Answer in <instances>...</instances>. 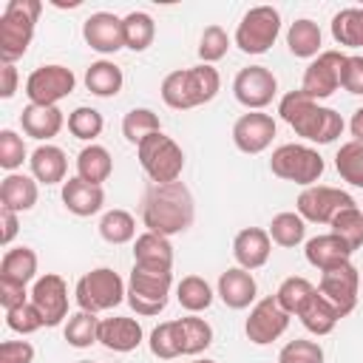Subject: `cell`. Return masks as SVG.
I'll return each mask as SVG.
<instances>
[{"label": "cell", "instance_id": "35", "mask_svg": "<svg viewBox=\"0 0 363 363\" xmlns=\"http://www.w3.org/2000/svg\"><path fill=\"white\" fill-rule=\"evenodd\" d=\"M176 323H179V337H182V354L196 357L213 346V326L204 318L187 315V318H176Z\"/></svg>", "mask_w": 363, "mask_h": 363}, {"label": "cell", "instance_id": "40", "mask_svg": "<svg viewBox=\"0 0 363 363\" xmlns=\"http://www.w3.org/2000/svg\"><path fill=\"white\" fill-rule=\"evenodd\" d=\"M162 130V119L156 111L150 108H130L125 116H122V136L130 142V145H142L147 136L159 133Z\"/></svg>", "mask_w": 363, "mask_h": 363}, {"label": "cell", "instance_id": "55", "mask_svg": "<svg viewBox=\"0 0 363 363\" xmlns=\"http://www.w3.org/2000/svg\"><path fill=\"white\" fill-rule=\"evenodd\" d=\"M349 130H352V142H363V108H357L349 119Z\"/></svg>", "mask_w": 363, "mask_h": 363}, {"label": "cell", "instance_id": "10", "mask_svg": "<svg viewBox=\"0 0 363 363\" xmlns=\"http://www.w3.org/2000/svg\"><path fill=\"white\" fill-rule=\"evenodd\" d=\"M77 77L68 65L48 62L28 74L26 79V96L31 105H60L68 94H74Z\"/></svg>", "mask_w": 363, "mask_h": 363}, {"label": "cell", "instance_id": "23", "mask_svg": "<svg viewBox=\"0 0 363 363\" xmlns=\"http://www.w3.org/2000/svg\"><path fill=\"white\" fill-rule=\"evenodd\" d=\"M303 255L315 269L326 272V269L349 264L352 261V247L343 238H337L335 233H320V235H315L303 244Z\"/></svg>", "mask_w": 363, "mask_h": 363}, {"label": "cell", "instance_id": "33", "mask_svg": "<svg viewBox=\"0 0 363 363\" xmlns=\"http://www.w3.org/2000/svg\"><path fill=\"white\" fill-rule=\"evenodd\" d=\"M213 298H216V292H213V286H210L201 275H184V278L176 284V301H179V306H182L184 312H190V315H199V312L210 309Z\"/></svg>", "mask_w": 363, "mask_h": 363}, {"label": "cell", "instance_id": "5", "mask_svg": "<svg viewBox=\"0 0 363 363\" xmlns=\"http://www.w3.org/2000/svg\"><path fill=\"white\" fill-rule=\"evenodd\" d=\"M173 289V269H147L136 267L128 275V303L139 318H153L164 312Z\"/></svg>", "mask_w": 363, "mask_h": 363}, {"label": "cell", "instance_id": "2", "mask_svg": "<svg viewBox=\"0 0 363 363\" xmlns=\"http://www.w3.org/2000/svg\"><path fill=\"white\" fill-rule=\"evenodd\" d=\"M278 116L306 142L312 145H332L346 122L343 116L335 111V108H326V105H318L315 99H309L301 88L298 91H289L281 96L278 102Z\"/></svg>", "mask_w": 363, "mask_h": 363}, {"label": "cell", "instance_id": "8", "mask_svg": "<svg viewBox=\"0 0 363 363\" xmlns=\"http://www.w3.org/2000/svg\"><path fill=\"white\" fill-rule=\"evenodd\" d=\"M139 164L145 170V176L150 179V184H167V182H179L182 170H184V150L179 147V142L167 133H153L147 136L139 147H136Z\"/></svg>", "mask_w": 363, "mask_h": 363}, {"label": "cell", "instance_id": "34", "mask_svg": "<svg viewBox=\"0 0 363 363\" xmlns=\"http://www.w3.org/2000/svg\"><path fill=\"white\" fill-rule=\"evenodd\" d=\"M318 292V286L309 281V278H303V275H289V278H284L281 281V286L275 289V301H278V306L286 312V315H295L298 318V312L309 303V298Z\"/></svg>", "mask_w": 363, "mask_h": 363}, {"label": "cell", "instance_id": "11", "mask_svg": "<svg viewBox=\"0 0 363 363\" xmlns=\"http://www.w3.org/2000/svg\"><path fill=\"white\" fill-rule=\"evenodd\" d=\"M346 207H354V199L346 190L329 187V184L303 187L295 201V213L312 224H332V218Z\"/></svg>", "mask_w": 363, "mask_h": 363}, {"label": "cell", "instance_id": "29", "mask_svg": "<svg viewBox=\"0 0 363 363\" xmlns=\"http://www.w3.org/2000/svg\"><path fill=\"white\" fill-rule=\"evenodd\" d=\"M320 45H323V34H320V26L309 17H298L295 23H289L286 28V48L292 57H301V60H315L320 54Z\"/></svg>", "mask_w": 363, "mask_h": 363}, {"label": "cell", "instance_id": "32", "mask_svg": "<svg viewBox=\"0 0 363 363\" xmlns=\"http://www.w3.org/2000/svg\"><path fill=\"white\" fill-rule=\"evenodd\" d=\"M111 173H113V159H111L108 147H102V145H85L77 153V176L79 179L102 187V182H108Z\"/></svg>", "mask_w": 363, "mask_h": 363}, {"label": "cell", "instance_id": "14", "mask_svg": "<svg viewBox=\"0 0 363 363\" xmlns=\"http://www.w3.org/2000/svg\"><path fill=\"white\" fill-rule=\"evenodd\" d=\"M278 94V79L267 65H247L233 79V96L247 111H264Z\"/></svg>", "mask_w": 363, "mask_h": 363}, {"label": "cell", "instance_id": "28", "mask_svg": "<svg viewBox=\"0 0 363 363\" xmlns=\"http://www.w3.org/2000/svg\"><path fill=\"white\" fill-rule=\"evenodd\" d=\"M37 252L31 247H9L0 261V281L14 286H28L37 281Z\"/></svg>", "mask_w": 363, "mask_h": 363}, {"label": "cell", "instance_id": "46", "mask_svg": "<svg viewBox=\"0 0 363 363\" xmlns=\"http://www.w3.org/2000/svg\"><path fill=\"white\" fill-rule=\"evenodd\" d=\"M26 159H31V156L26 150L23 136L17 130H11V128H3L0 130V167L9 170V173H17Z\"/></svg>", "mask_w": 363, "mask_h": 363}, {"label": "cell", "instance_id": "38", "mask_svg": "<svg viewBox=\"0 0 363 363\" xmlns=\"http://www.w3.org/2000/svg\"><path fill=\"white\" fill-rule=\"evenodd\" d=\"M99 235L102 241L119 247V244H128V241H136V218L133 213L122 210V207H113L108 213H102L99 218Z\"/></svg>", "mask_w": 363, "mask_h": 363}, {"label": "cell", "instance_id": "39", "mask_svg": "<svg viewBox=\"0 0 363 363\" xmlns=\"http://www.w3.org/2000/svg\"><path fill=\"white\" fill-rule=\"evenodd\" d=\"M267 233H269L272 244H278V247H284V250H292V247L303 244V238H306V221H303L298 213L284 210V213L272 216Z\"/></svg>", "mask_w": 363, "mask_h": 363}, {"label": "cell", "instance_id": "16", "mask_svg": "<svg viewBox=\"0 0 363 363\" xmlns=\"http://www.w3.org/2000/svg\"><path fill=\"white\" fill-rule=\"evenodd\" d=\"M31 303L40 309L43 323L60 326L68 320V284L57 272H45L31 284Z\"/></svg>", "mask_w": 363, "mask_h": 363}, {"label": "cell", "instance_id": "19", "mask_svg": "<svg viewBox=\"0 0 363 363\" xmlns=\"http://www.w3.org/2000/svg\"><path fill=\"white\" fill-rule=\"evenodd\" d=\"M272 255V238L261 227H244L233 238V258L241 269H261Z\"/></svg>", "mask_w": 363, "mask_h": 363}, {"label": "cell", "instance_id": "4", "mask_svg": "<svg viewBox=\"0 0 363 363\" xmlns=\"http://www.w3.org/2000/svg\"><path fill=\"white\" fill-rule=\"evenodd\" d=\"M43 14L40 0H9L0 14V62H17L26 57L37 20Z\"/></svg>", "mask_w": 363, "mask_h": 363}, {"label": "cell", "instance_id": "48", "mask_svg": "<svg viewBox=\"0 0 363 363\" xmlns=\"http://www.w3.org/2000/svg\"><path fill=\"white\" fill-rule=\"evenodd\" d=\"M6 326H9L11 332H17V335H34V332H40L45 323H43L40 309H37L31 301H26V303H20V306H14V309H6Z\"/></svg>", "mask_w": 363, "mask_h": 363}, {"label": "cell", "instance_id": "37", "mask_svg": "<svg viewBox=\"0 0 363 363\" xmlns=\"http://www.w3.org/2000/svg\"><path fill=\"white\" fill-rule=\"evenodd\" d=\"M122 34H125V48L130 51H147L156 40V23L147 11H130L122 17Z\"/></svg>", "mask_w": 363, "mask_h": 363}, {"label": "cell", "instance_id": "41", "mask_svg": "<svg viewBox=\"0 0 363 363\" xmlns=\"http://www.w3.org/2000/svg\"><path fill=\"white\" fill-rule=\"evenodd\" d=\"M332 40L346 48H363V9H340L332 17Z\"/></svg>", "mask_w": 363, "mask_h": 363}, {"label": "cell", "instance_id": "31", "mask_svg": "<svg viewBox=\"0 0 363 363\" xmlns=\"http://www.w3.org/2000/svg\"><path fill=\"white\" fill-rule=\"evenodd\" d=\"M298 320L303 323V329H306L309 335L323 337V335L335 332V326L340 323V315H337V309H335L320 292H315V295L309 298V303L298 312Z\"/></svg>", "mask_w": 363, "mask_h": 363}, {"label": "cell", "instance_id": "18", "mask_svg": "<svg viewBox=\"0 0 363 363\" xmlns=\"http://www.w3.org/2000/svg\"><path fill=\"white\" fill-rule=\"evenodd\" d=\"M82 40L91 51L96 54H116L125 48V34H122V17L111 11H94L82 23Z\"/></svg>", "mask_w": 363, "mask_h": 363}, {"label": "cell", "instance_id": "47", "mask_svg": "<svg viewBox=\"0 0 363 363\" xmlns=\"http://www.w3.org/2000/svg\"><path fill=\"white\" fill-rule=\"evenodd\" d=\"M227 51H230V34L221 26H216V23L207 26L201 31V37H199V57H201V62L213 65V62L224 60Z\"/></svg>", "mask_w": 363, "mask_h": 363}, {"label": "cell", "instance_id": "56", "mask_svg": "<svg viewBox=\"0 0 363 363\" xmlns=\"http://www.w3.org/2000/svg\"><path fill=\"white\" fill-rule=\"evenodd\" d=\"M190 363H216V360H210V357H196V360H190Z\"/></svg>", "mask_w": 363, "mask_h": 363}, {"label": "cell", "instance_id": "43", "mask_svg": "<svg viewBox=\"0 0 363 363\" xmlns=\"http://www.w3.org/2000/svg\"><path fill=\"white\" fill-rule=\"evenodd\" d=\"M147 349L153 357L159 360H176L182 357V337H179V323L176 320H164L159 323L150 337H147Z\"/></svg>", "mask_w": 363, "mask_h": 363}, {"label": "cell", "instance_id": "9", "mask_svg": "<svg viewBox=\"0 0 363 363\" xmlns=\"http://www.w3.org/2000/svg\"><path fill=\"white\" fill-rule=\"evenodd\" d=\"M281 34V11L275 6H252L235 26L233 43L244 54H267Z\"/></svg>", "mask_w": 363, "mask_h": 363}, {"label": "cell", "instance_id": "20", "mask_svg": "<svg viewBox=\"0 0 363 363\" xmlns=\"http://www.w3.org/2000/svg\"><path fill=\"white\" fill-rule=\"evenodd\" d=\"M216 295L221 298V303L227 309H247L255 303L258 298V284L252 278L250 269H241V267H230L218 275V284H216Z\"/></svg>", "mask_w": 363, "mask_h": 363}, {"label": "cell", "instance_id": "44", "mask_svg": "<svg viewBox=\"0 0 363 363\" xmlns=\"http://www.w3.org/2000/svg\"><path fill=\"white\" fill-rule=\"evenodd\" d=\"M102 128H105V119H102V113H99L96 108L79 105V108H74V111L68 113V130H71V136H77L79 142L94 145V139L102 133Z\"/></svg>", "mask_w": 363, "mask_h": 363}, {"label": "cell", "instance_id": "7", "mask_svg": "<svg viewBox=\"0 0 363 363\" xmlns=\"http://www.w3.org/2000/svg\"><path fill=\"white\" fill-rule=\"evenodd\" d=\"M269 170H272V176H278L284 182H295L301 187H312L323 176L326 162L315 147L298 145V142H286V145H278L272 150Z\"/></svg>", "mask_w": 363, "mask_h": 363}, {"label": "cell", "instance_id": "22", "mask_svg": "<svg viewBox=\"0 0 363 363\" xmlns=\"http://www.w3.org/2000/svg\"><path fill=\"white\" fill-rule=\"evenodd\" d=\"M60 196H62L65 210L74 213V216H79V218L96 216V213L105 207V190H102L99 184H91V182L79 179V176L65 179Z\"/></svg>", "mask_w": 363, "mask_h": 363}, {"label": "cell", "instance_id": "21", "mask_svg": "<svg viewBox=\"0 0 363 363\" xmlns=\"http://www.w3.org/2000/svg\"><path fill=\"white\" fill-rule=\"evenodd\" d=\"M142 340H145V332H142V323L136 318L113 315V318H102L99 320V343L108 352L128 354V352L139 349Z\"/></svg>", "mask_w": 363, "mask_h": 363}, {"label": "cell", "instance_id": "50", "mask_svg": "<svg viewBox=\"0 0 363 363\" xmlns=\"http://www.w3.org/2000/svg\"><path fill=\"white\" fill-rule=\"evenodd\" d=\"M340 88L354 96H363V54H346Z\"/></svg>", "mask_w": 363, "mask_h": 363}, {"label": "cell", "instance_id": "6", "mask_svg": "<svg viewBox=\"0 0 363 363\" xmlns=\"http://www.w3.org/2000/svg\"><path fill=\"white\" fill-rule=\"evenodd\" d=\"M74 298H77V306L82 312H108V309H116L125 298H128V284L122 281V275L111 267H96L91 272H85L77 286H74Z\"/></svg>", "mask_w": 363, "mask_h": 363}, {"label": "cell", "instance_id": "17", "mask_svg": "<svg viewBox=\"0 0 363 363\" xmlns=\"http://www.w3.org/2000/svg\"><path fill=\"white\" fill-rule=\"evenodd\" d=\"M275 130H278V125H275V119L269 113L247 111L233 125V145L247 156H258L272 145Z\"/></svg>", "mask_w": 363, "mask_h": 363}, {"label": "cell", "instance_id": "36", "mask_svg": "<svg viewBox=\"0 0 363 363\" xmlns=\"http://www.w3.org/2000/svg\"><path fill=\"white\" fill-rule=\"evenodd\" d=\"M99 320L94 312H82L77 309L74 315H68L65 326H62V337L68 340V346L74 349H88L94 343H99Z\"/></svg>", "mask_w": 363, "mask_h": 363}, {"label": "cell", "instance_id": "26", "mask_svg": "<svg viewBox=\"0 0 363 363\" xmlns=\"http://www.w3.org/2000/svg\"><path fill=\"white\" fill-rule=\"evenodd\" d=\"M40 199V187L34 176L26 173H6L0 182V207L14 213H28Z\"/></svg>", "mask_w": 363, "mask_h": 363}, {"label": "cell", "instance_id": "42", "mask_svg": "<svg viewBox=\"0 0 363 363\" xmlns=\"http://www.w3.org/2000/svg\"><path fill=\"white\" fill-rule=\"evenodd\" d=\"M335 170L343 182L363 190V142H346L335 153Z\"/></svg>", "mask_w": 363, "mask_h": 363}, {"label": "cell", "instance_id": "51", "mask_svg": "<svg viewBox=\"0 0 363 363\" xmlns=\"http://www.w3.org/2000/svg\"><path fill=\"white\" fill-rule=\"evenodd\" d=\"M0 363H34V346L28 340H3Z\"/></svg>", "mask_w": 363, "mask_h": 363}, {"label": "cell", "instance_id": "27", "mask_svg": "<svg viewBox=\"0 0 363 363\" xmlns=\"http://www.w3.org/2000/svg\"><path fill=\"white\" fill-rule=\"evenodd\" d=\"M133 264L147 269H173V244L167 235L145 230L133 241Z\"/></svg>", "mask_w": 363, "mask_h": 363}, {"label": "cell", "instance_id": "12", "mask_svg": "<svg viewBox=\"0 0 363 363\" xmlns=\"http://www.w3.org/2000/svg\"><path fill=\"white\" fill-rule=\"evenodd\" d=\"M343 65H346V54L343 51H320L315 60H309L306 71H303V79H301V91L309 96V99H329L337 88H340V79H343Z\"/></svg>", "mask_w": 363, "mask_h": 363}, {"label": "cell", "instance_id": "30", "mask_svg": "<svg viewBox=\"0 0 363 363\" xmlns=\"http://www.w3.org/2000/svg\"><path fill=\"white\" fill-rule=\"evenodd\" d=\"M125 85V77H122V68L111 60H96L85 68V88L99 96V99H111L122 91Z\"/></svg>", "mask_w": 363, "mask_h": 363}, {"label": "cell", "instance_id": "15", "mask_svg": "<svg viewBox=\"0 0 363 363\" xmlns=\"http://www.w3.org/2000/svg\"><path fill=\"white\" fill-rule=\"evenodd\" d=\"M318 292L337 309L340 318L352 315L354 306H357V292H360V272H357V267L349 261L343 267H335V269L320 272Z\"/></svg>", "mask_w": 363, "mask_h": 363}, {"label": "cell", "instance_id": "52", "mask_svg": "<svg viewBox=\"0 0 363 363\" xmlns=\"http://www.w3.org/2000/svg\"><path fill=\"white\" fill-rule=\"evenodd\" d=\"M26 301H31V292H26V286H14V284H3L0 281V306H3V312L14 309V306H20Z\"/></svg>", "mask_w": 363, "mask_h": 363}, {"label": "cell", "instance_id": "25", "mask_svg": "<svg viewBox=\"0 0 363 363\" xmlns=\"http://www.w3.org/2000/svg\"><path fill=\"white\" fill-rule=\"evenodd\" d=\"M28 167H31V176L37 179V184H65L68 156L62 147L45 142V145H37L31 150Z\"/></svg>", "mask_w": 363, "mask_h": 363}, {"label": "cell", "instance_id": "57", "mask_svg": "<svg viewBox=\"0 0 363 363\" xmlns=\"http://www.w3.org/2000/svg\"><path fill=\"white\" fill-rule=\"evenodd\" d=\"M77 363H94V360H77Z\"/></svg>", "mask_w": 363, "mask_h": 363}, {"label": "cell", "instance_id": "24", "mask_svg": "<svg viewBox=\"0 0 363 363\" xmlns=\"http://www.w3.org/2000/svg\"><path fill=\"white\" fill-rule=\"evenodd\" d=\"M65 125V116L57 105H26L23 113H20V128L26 136L37 139V142H51Z\"/></svg>", "mask_w": 363, "mask_h": 363}, {"label": "cell", "instance_id": "53", "mask_svg": "<svg viewBox=\"0 0 363 363\" xmlns=\"http://www.w3.org/2000/svg\"><path fill=\"white\" fill-rule=\"evenodd\" d=\"M20 213H14V210H3L0 207V224H3V233H0V244L9 250L11 247V241H14V235L20 233V218H17Z\"/></svg>", "mask_w": 363, "mask_h": 363}, {"label": "cell", "instance_id": "45", "mask_svg": "<svg viewBox=\"0 0 363 363\" xmlns=\"http://www.w3.org/2000/svg\"><path fill=\"white\" fill-rule=\"evenodd\" d=\"M329 227H332L329 233H335L337 238H343V241L352 247V252L363 247V210H360L357 204L340 210V213L332 218Z\"/></svg>", "mask_w": 363, "mask_h": 363}, {"label": "cell", "instance_id": "3", "mask_svg": "<svg viewBox=\"0 0 363 363\" xmlns=\"http://www.w3.org/2000/svg\"><path fill=\"white\" fill-rule=\"evenodd\" d=\"M221 88V77L213 65L207 62H199L193 68H176L170 71L162 85H159V94H162V102L173 111H190V108H199V105H207L216 99Z\"/></svg>", "mask_w": 363, "mask_h": 363}, {"label": "cell", "instance_id": "13", "mask_svg": "<svg viewBox=\"0 0 363 363\" xmlns=\"http://www.w3.org/2000/svg\"><path fill=\"white\" fill-rule=\"evenodd\" d=\"M289 318L292 315H286L278 306L275 295H267V298L252 303V309H250V315L244 320V335L255 346H269L272 340H278L289 329Z\"/></svg>", "mask_w": 363, "mask_h": 363}, {"label": "cell", "instance_id": "1", "mask_svg": "<svg viewBox=\"0 0 363 363\" xmlns=\"http://www.w3.org/2000/svg\"><path fill=\"white\" fill-rule=\"evenodd\" d=\"M142 224L150 233L159 235H179L193 227L196 218V201L184 182H167V184H150L139 204Z\"/></svg>", "mask_w": 363, "mask_h": 363}, {"label": "cell", "instance_id": "49", "mask_svg": "<svg viewBox=\"0 0 363 363\" xmlns=\"http://www.w3.org/2000/svg\"><path fill=\"white\" fill-rule=\"evenodd\" d=\"M278 363H323V349L318 340L295 337L278 352Z\"/></svg>", "mask_w": 363, "mask_h": 363}, {"label": "cell", "instance_id": "54", "mask_svg": "<svg viewBox=\"0 0 363 363\" xmlns=\"http://www.w3.org/2000/svg\"><path fill=\"white\" fill-rule=\"evenodd\" d=\"M17 85H20V74L11 62H3L0 65V96L3 99H11L17 94Z\"/></svg>", "mask_w": 363, "mask_h": 363}]
</instances>
